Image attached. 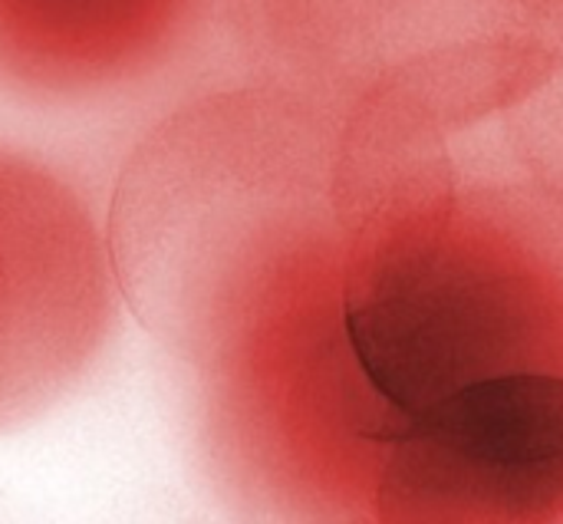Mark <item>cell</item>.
<instances>
[{"label":"cell","instance_id":"cell-1","mask_svg":"<svg viewBox=\"0 0 563 524\" xmlns=\"http://www.w3.org/2000/svg\"><path fill=\"white\" fill-rule=\"evenodd\" d=\"M122 307L106 215L59 168L0 142V429L82 383Z\"/></svg>","mask_w":563,"mask_h":524},{"label":"cell","instance_id":"cell-2","mask_svg":"<svg viewBox=\"0 0 563 524\" xmlns=\"http://www.w3.org/2000/svg\"><path fill=\"white\" fill-rule=\"evenodd\" d=\"M214 0H0V92L82 106L162 76Z\"/></svg>","mask_w":563,"mask_h":524},{"label":"cell","instance_id":"cell-3","mask_svg":"<svg viewBox=\"0 0 563 524\" xmlns=\"http://www.w3.org/2000/svg\"><path fill=\"white\" fill-rule=\"evenodd\" d=\"M254 79L346 99L419 53L435 0H224Z\"/></svg>","mask_w":563,"mask_h":524},{"label":"cell","instance_id":"cell-4","mask_svg":"<svg viewBox=\"0 0 563 524\" xmlns=\"http://www.w3.org/2000/svg\"><path fill=\"white\" fill-rule=\"evenodd\" d=\"M525 30L521 36L541 40L563 53V0H495Z\"/></svg>","mask_w":563,"mask_h":524}]
</instances>
